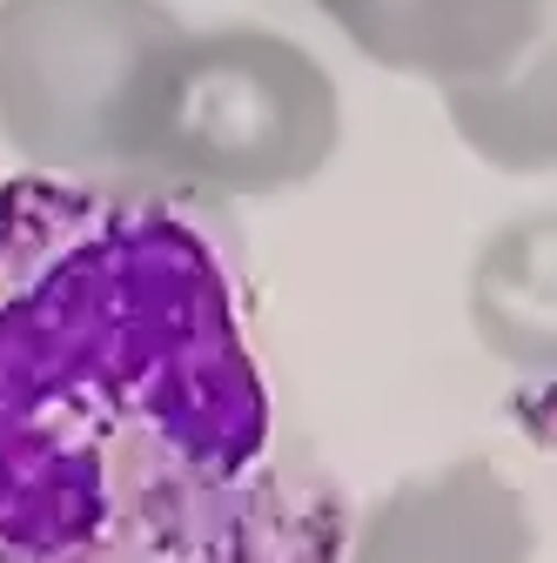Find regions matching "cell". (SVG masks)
Instances as JSON below:
<instances>
[{"label": "cell", "instance_id": "6da1fadb", "mask_svg": "<svg viewBox=\"0 0 557 563\" xmlns=\"http://www.w3.org/2000/svg\"><path fill=\"white\" fill-rule=\"evenodd\" d=\"M236 282L175 201L0 188V563H342Z\"/></svg>", "mask_w": 557, "mask_h": 563}, {"label": "cell", "instance_id": "3957f363", "mask_svg": "<svg viewBox=\"0 0 557 563\" xmlns=\"http://www.w3.org/2000/svg\"><path fill=\"white\" fill-rule=\"evenodd\" d=\"M182 34L162 0H0V134L34 175L128 188V141L155 54Z\"/></svg>", "mask_w": 557, "mask_h": 563}, {"label": "cell", "instance_id": "8992f818", "mask_svg": "<svg viewBox=\"0 0 557 563\" xmlns=\"http://www.w3.org/2000/svg\"><path fill=\"white\" fill-rule=\"evenodd\" d=\"M444 108H450V128L491 168H504V175L550 168V47H537L517 75H504L491 88L444 95Z\"/></svg>", "mask_w": 557, "mask_h": 563}, {"label": "cell", "instance_id": "277c9868", "mask_svg": "<svg viewBox=\"0 0 557 563\" xmlns=\"http://www.w3.org/2000/svg\"><path fill=\"white\" fill-rule=\"evenodd\" d=\"M363 60L444 95L491 88L550 47V0H316Z\"/></svg>", "mask_w": 557, "mask_h": 563}, {"label": "cell", "instance_id": "5b68a950", "mask_svg": "<svg viewBox=\"0 0 557 563\" xmlns=\"http://www.w3.org/2000/svg\"><path fill=\"white\" fill-rule=\"evenodd\" d=\"M537 523L524 489L491 456H457L396 489L350 523L342 563H531Z\"/></svg>", "mask_w": 557, "mask_h": 563}, {"label": "cell", "instance_id": "7a4b0ae2", "mask_svg": "<svg viewBox=\"0 0 557 563\" xmlns=\"http://www.w3.org/2000/svg\"><path fill=\"white\" fill-rule=\"evenodd\" d=\"M336 141L342 95L303 41L249 21L182 27L134 108L128 188L162 201H255L316 181Z\"/></svg>", "mask_w": 557, "mask_h": 563}]
</instances>
